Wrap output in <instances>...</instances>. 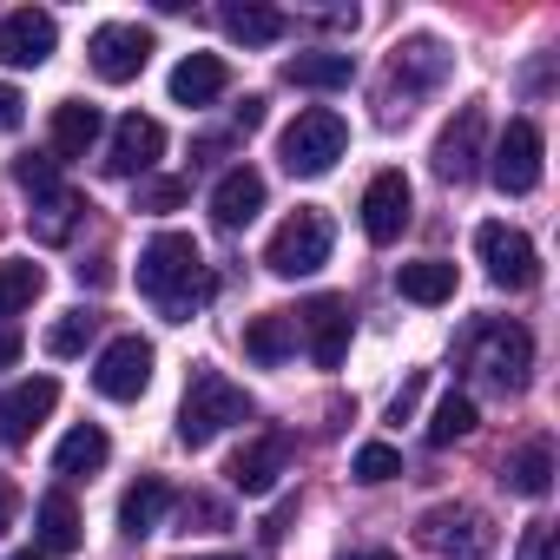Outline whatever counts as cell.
Listing matches in <instances>:
<instances>
[{
    "instance_id": "74e56055",
    "label": "cell",
    "mask_w": 560,
    "mask_h": 560,
    "mask_svg": "<svg viewBox=\"0 0 560 560\" xmlns=\"http://www.w3.org/2000/svg\"><path fill=\"white\" fill-rule=\"evenodd\" d=\"M139 205H145V211H172V205H185V185H178V178H159V185L139 191Z\"/></svg>"
},
{
    "instance_id": "b9f144b4",
    "label": "cell",
    "mask_w": 560,
    "mask_h": 560,
    "mask_svg": "<svg viewBox=\"0 0 560 560\" xmlns=\"http://www.w3.org/2000/svg\"><path fill=\"white\" fill-rule=\"evenodd\" d=\"M21 106H27V100H21L14 86H0V132H14V126H21Z\"/></svg>"
},
{
    "instance_id": "5b68a950",
    "label": "cell",
    "mask_w": 560,
    "mask_h": 560,
    "mask_svg": "<svg viewBox=\"0 0 560 560\" xmlns=\"http://www.w3.org/2000/svg\"><path fill=\"white\" fill-rule=\"evenodd\" d=\"M468 370L501 389V396H521L527 389V370H534V337L521 324H481L475 343H468Z\"/></svg>"
},
{
    "instance_id": "e0dca14e",
    "label": "cell",
    "mask_w": 560,
    "mask_h": 560,
    "mask_svg": "<svg viewBox=\"0 0 560 560\" xmlns=\"http://www.w3.org/2000/svg\"><path fill=\"white\" fill-rule=\"evenodd\" d=\"M284 455H291V442H284V435H264V442L237 448L224 475H231V488H237V494H250V501H257V494H270V488H277V475H284Z\"/></svg>"
},
{
    "instance_id": "7dc6e473",
    "label": "cell",
    "mask_w": 560,
    "mask_h": 560,
    "mask_svg": "<svg viewBox=\"0 0 560 560\" xmlns=\"http://www.w3.org/2000/svg\"><path fill=\"white\" fill-rule=\"evenodd\" d=\"M14 560H47V553H14Z\"/></svg>"
},
{
    "instance_id": "f6af8a7d",
    "label": "cell",
    "mask_w": 560,
    "mask_h": 560,
    "mask_svg": "<svg viewBox=\"0 0 560 560\" xmlns=\"http://www.w3.org/2000/svg\"><path fill=\"white\" fill-rule=\"evenodd\" d=\"M350 560H396L389 547H370V553H350Z\"/></svg>"
},
{
    "instance_id": "52a82bcc",
    "label": "cell",
    "mask_w": 560,
    "mask_h": 560,
    "mask_svg": "<svg viewBox=\"0 0 560 560\" xmlns=\"http://www.w3.org/2000/svg\"><path fill=\"white\" fill-rule=\"evenodd\" d=\"M86 60H93V73H100L106 86H126V80H139L145 60H152V27H139V21H106V27H93Z\"/></svg>"
},
{
    "instance_id": "f1b7e54d",
    "label": "cell",
    "mask_w": 560,
    "mask_h": 560,
    "mask_svg": "<svg viewBox=\"0 0 560 560\" xmlns=\"http://www.w3.org/2000/svg\"><path fill=\"white\" fill-rule=\"evenodd\" d=\"M106 455H113L106 429H100V422H80V429H67V442L54 448V468H60V475H93V468H106Z\"/></svg>"
},
{
    "instance_id": "8d00e7d4",
    "label": "cell",
    "mask_w": 560,
    "mask_h": 560,
    "mask_svg": "<svg viewBox=\"0 0 560 560\" xmlns=\"http://www.w3.org/2000/svg\"><path fill=\"white\" fill-rule=\"evenodd\" d=\"M514 560H553V521H527L521 534V553Z\"/></svg>"
},
{
    "instance_id": "3957f363",
    "label": "cell",
    "mask_w": 560,
    "mask_h": 560,
    "mask_svg": "<svg viewBox=\"0 0 560 560\" xmlns=\"http://www.w3.org/2000/svg\"><path fill=\"white\" fill-rule=\"evenodd\" d=\"M343 152H350V126H343V113H330V106H304V113L284 126V139H277V159H284L291 178H324Z\"/></svg>"
},
{
    "instance_id": "484cf974",
    "label": "cell",
    "mask_w": 560,
    "mask_h": 560,
    "mask_svg": "<svg viewBox=\"0 0 560 560\" xmlns=\"http://www.w3.org/2000/svg\"><path fill=\"white\" fill-rule=\"evenodd\" d=\"M501 481H508V494H527V501H540V494L553 488V448H547V442H527V448H514V455L501 462Z\"/></svg>"
},
{
    "instance_id": "d6986e66",
    "label": "cell",
    "mask_w": 560,
    "mask_h": 560,
    "mask_svg": "<svg viewBox=\"0 0 560 560\" xmlns=\"http://www.w3.org/2000/svg\"><path fill=\"white\" fill-rule=\"evenodd\" d=\"M106 132V113L86 100H60L54 106V159H86Z\"/></svg>"
},
{
    "instance_id": "836d02e7",
    "label": "cell",
    "mask_w": 560,
    "mask_h": 560,
    "mask_svg": "<svg viewBox=\"0 0 560 560\" xmlns=\"http://www.w3.org/2000/svg\"><path fill=\"white\" fill-rule=\"evenodd\" d=\"M93 324H100V317H86V311H67V317L47 330V357H60V363H67V357H80V350H86V337H93Z\"/></svg>"
},
{
    "instance_id": "603a6c76",
    "label": "cell",
    "mask_w": 560,
    "mask_h": 560,
    "mask_svg": "<svg viewBox=\"0 0 560 560\" xmlns=\"http://www.w3.org/2000/svg\"><path fill=\"white\" fill-rule=\"evenodd\" d=\"M244 357H250V363H264V370L291 363V357H298V330H291V317H284V311L250 317V324H244Z\"/></svg>"
},
{
    "instance_id": "f546056e",
    "label": "cell",
    "mask_w": 560,
    "mask_h": 560,
    "mask_svg": "<svg viewBox=\"0 0 560 560\" xmlns=\"http://www.w3.org/2000/svg\"><path fill=\"white\" fill-rule=\"evenodd\" d=\"M40 291H47V270H40V264H27V257L0 264V317H21Z\"/></svg>"
},
{
    "instance_id": "9c48e42d",
    "label": "cell",
    "mask_w": 560,
    "mask_h": 560,
    "mask_svg": "<svg viewBox=\"0 0 560 560\" xmlns=\"http://www.w3.org/2000/svg\"><path fill=\"white\" fill-rule=\"evenodd\" d=\"M152 343L145 337H113L106 350H100V363H93V389L106 396V402H139L145 389H152Z\"/></svg>"
},
{
    "instance_id": "44dd1931",
    "label": "cell",
    "mask_w": 560,
    "mask_h": 560,
    "mask_svg": "<svg viewBox=\"0 0 560 560\" xmlns=\"http://www.w3.org/2000/svg\"><path fill=\"white\" fill-rule=\"evenodd\" d=\"M80 211H86V198H80V191L47 185V191H34L27 224H34V237H40V244H67V237H73V224H80Z\"/></svg>"
},
{
    "instance_id": "6da1fadb",
    "label": "cell",
    "mask_w": 560,
    "mask_h": 560,
    "mask_svg": "<svg viewBox=\"0 0 560 560\" xmlns=\"http://www.w3.org/2000/svg\"><path fill=\"white\" fill-rule=\"evenodd\" d=\"M139 291L165 311V324H191V311L211 298V270L185 231H159L139 250Z\"/></svg>"
},
{
    "instance_id": "2e32d148",
    "label": "cell",
    "mask_w": 560,
    "mask_h": 560,
    "mask_svg": "<svg viewBox=\"0 0 560 560\" xmlns=\"http://www.w3.org/2000/svg\"><path fill=\"white\" fill-rule=\"evenodd\" d=\"M159 152H165V126H159V119H145V113H126V119L113 126L106 172H113V178H139V172H152V165H159Z\"/></svg>"
},
{
    "instance_id": "83f0119b",
    "label": "cell",
    "mask_w": 560,
    "mask_h": 560,
    "mask_svg": "<svg viewBox=\"0 0 560 560\" xmlns=\"http://www.w3.org/2000/svg\"><path fill=\"white\" fill-rule=\"evenodd\" d=\"M396 291H402L409 304H448V298H455V264H442V257H416V264L396 270Z\"/></svg>"
},
{
    "instance_id": "277c9868",
    "label": "cell",
    "mask_w": 560,
    "mask_h": 560,
    "mask_svg": "<svg viewBox=\"0 0 560 560\" xmlns=\"http://www.w3.org/2000/svg\"><path fill=\"white\" fill-rule=\"evenodd\" d=\"M330 244H337V224H330L317 205H298L284 224L270 231L264 264H270V277H317V270L330 264Z\"/></svg>"
},
{
    "instance_id": "bcb514c9",
    "label": "cell",
    "mask_w": 560,
    "mask_h": 560,
    "mask_svg": "<svg viewBox=\"0 0 560 560\" xmlns=\"http://www.w3.org/2000/svg\"><path fill=\"white\" fill-rule=\"evenodd\" d=\"M198 560H244V553H198Z\"/></svg>"
},
{
    "instance_id": "e575fe53",
    "label": "cell",
    "mask_w": 560,
    "mask_h": 560,
    "mask_svg": "<svg viewBox=\"0 0 560 560\" xmlns=\"http://www.w3.org/2000/svg\"><path fill=\"white\" fill-rule=\"evenodd\" d=\"M178 521H185V527L198 521V534H218V527H231V508H224V501H211V494H191V501L178 508Z\"/></svg>"
},
{
    "instance_id": "9a60e30c",
    "label": "cell",
    "mask_w": 560,
    "mask_h": 560,
    "mask_svg": "<svg viewBox=\"0 0 560 560\" xmlns=\"http://www.w3.org/2000/svg\"><path fill=\"white\" fill-rule=\"evenodd\" d=\"M291 330H304L317 370H337L343 350H350V330H357V324H350V304H343V298H311V304L291 317Z\"/></svg>"
},
{
    "instance_id": "4316f807",
    "label": "cell",
    "mask_w": 560,
    "mask_h": 560,
    "mask_svg": "<svg viewBox=\"0 0 560 560\" xmlns=\"http://www.w3.org/2000/svg\"><path fill=\"white\" fill-rule=\"evenodd\" d=\"M34 527H40V553H47V560L73 553V547H80V508H73V494H47V501L34 508Z\"/></svg>"
},
{
    "instance_id": "8fae6325",
    "label": "cell",
    "mask_w": 560,
    "mask_h": 560,
    "mask_svg": "<svg viewBox=\"0 0 560 560\" xmlns=\"http://www.w3.org/2000/svg\"><path fill=\"white\" fill-rule=\"evenodd\" d=\"M54 47H60V21L47 8H14L8 21H0V67H14V73L47 67Z\"/></svg>"
},
{
    "instance_id": "7bdbcfd3",
    "label": "cell",
    "mask_w": 560,
    "mask_h": 560,
    "mask_svg": "<svg viewBox=\"0 0 560 560\" xmlns=\"http://www.w3.org/2000/svg\"><path fill=\"white\" fill-rule=\"evenodd\" d=\"M257 126H264V100H257V93H250V100H244V106H237V132H257Z\"/></svg>"
},
{
    "instance_id": "cb8c5ba5",
    "label": "cell",
    "mask_w": 560,
    "mask_h": 560,
    "mask_svg": "<svg viewBox=\"0 0 560 560\" xmlns=\"http://www.w3.org/2000/svg\"><path fill=\"white\" fill-rule=\"evenodd\" d=\"M224 34L231 40H244V47H270V40H284V14H277V8H264V0H224Z\"/></svg>"
},
{
    "instance_id": "8992f818",
    "label": "cell",
    "mask_w": 560,
    "mask_h": 560,
    "mask_svg": "<svg viewBox=\"0 0 560 560\" xmlns=\"http://www.w3.org/2000/svg\"><path fill=\"white\" fill-rule=\"evenodd\" d=\"M475 250H481V264H488V284H501V291H534V277H540V250H534V237H527V231H514V224L488 218V224L475 231Z\"/></svg>"
},
{
    "instance_id": "30bf717a",
    "label": "cell",
    "mask_w": 560,
    "mask_h": 560,
    "mask_svg": "<svg viewBox=\"0 0 560 560\" xmlns=\"http://www.w3.org/2000/svg\"><path fill=\"white\" fill-rule=\"evenodd\" d=\"M416 540H422L429 553L481 560V553L494 547V527H488V514H475V508H429V514L416 521Z\"/></svg>"
},
{
    "instance_id": "ab89813d",
    "label": "cell",
    "mask_w": 560,
    "mask_h": 560,
    "mask_svg": "<svg viewBox=\"0 0 560 560\" xmlns=\"http://www.w3.org/2000/svg\"><path fill=\"white\" fill-rule=\"evenodd\" d=\"M291 521H298V501H284V508H277V514L264 521V540L277 547V540H284V534H291Z\"/></svg>"
},
{
    "instance_id": "1f68e13d",
    "label": "cell",
    "mask_w": 560,
    "mask_h": 560,
    "mask_svg": "<svg viewBox=\"0 0 560 560\" xmlns=\"http://www.w3.org/2000/svg\"><path fill=\"white\" fill-rule=\"evenodd\" d=\"M475 396H442L435 402V416H429V448H448V442H462V435H475Z\"/></svg>"
},
{
    "instance_id": "7a4b0ae2",
    "label": "cell",
    "mask_w": 560,
    "mask_h": 560,
    "mask_svg": "<svg viewBox=\"0 0 560 560\" xmlns=\"http://www.w3.org/2000/svg\"><path fill=\"white\" fill-rule=\"evenodd\" d=\"M250 409H257V402H250L224 370L198 363L191 383H185V402H178V442H185V448H211L224 429L250 422Z\"/></svg>"
},
{
    "instance_id": "ba28073f",
    "label": "cell",
    "mask_w": 560,
    "mask_h": 560,
    "mask_svg": "<svg viewBox=\"0 0 560 560\" xmlns=\"http://www.w3.org/2000/svg\"><path fill=\"white\" fill-rule=\"evenodd\" d=\"M540 152H547V139H540V126L534 119H508V132L494 139V165H488V178L508 191V198H527L534 185H540Z\"/></svg>"
},
{
    "instance_id": "f35d334b",
    "label": "cell",
    "mask_w": 560,
    "mask_h": 560,
    "mask_svg": "<svg viewBox=\"0 0 560 560\" xmlns=\"http://www.w3.org/2000/svg\"><path fill=\"white\" fill-rule=\"evenodd\" d=\"M422 383H429V376L416 370V376H409V383L396 389V402H389V422H409V416H416V396H422Z\"/></svg>"
},
{
    "instance_id": "4fadbf2b",
    "label": "cell",
    "mask_w": 560,
    "mask_h": 560,
    "mask_svg": "<svg viewBox=\"0 0 560 560\" xmlns=\"http://www.w3.org/2000/svg\"><path fill=\"white\" fill-rule=\"evenodd\" d=\"M481 139H488V113H481V106H462V113L442 126V139H435V172H442L448 185H468V178L481 172Z\"/></svg>"
},
{
    "instance_id": "ffe728a7",
    "label": "cell",
    "mask_w": 560,
    "mask_h": 560,
    "mask_svg": "<svg viewBox=\"0 0 560 560\" xmlns=\"http://www.w3.org/2000/svg\"><path fill=\"white\" fill-rule=\"evenodd\" d=\"M224 86H231V67H224L218 54H185V60L172 67V100H178V106H211Z\"/></svg>"
},
{
    "instance_id": "d590c367",
    "label": "cell",
    "mask_w": 560,
    "mask_h": 560,
    "mask_svg": "<svg viewBox=\"0 0 560 560\" xmlns=\"http://www.w3.org/2000/svg\"><path fill=\"white\" fill-rule=\"evenodd\" d=\"M14 178H21L27 191H47V185H60V159H21Z\"/></svg>"
},
{
    "instance_id": "d6a6232c",
    "label": "cell",
    "mask_w": 560,
    "mask_h": 560,
    "mask_svg": "<svg viewBox=\"0 0 560 560\" xmlns=\"http://www.w3.org/2000/svg\"><path fill=\"white\" fill-rule=\"evenodd\" d=\"M350 475H357L363 488H383V481H396V475H402V455H396L389 442H363V448H357V462H350Z\"/></svg>"
},
{
    "instance_id": "60d3db41",
    "label": "cell",
    "mask_w": 560,
    "mask_h": 560,
    "mask_svg": "<svg viewBox=\"0 0 560 560\" xmlns=\"http://www.w3.org/2000/svg\"><path fill=\"white\" fill-rule=\"evenodd\" d=\"M14 514H21V488H14L8 475H0V534L14 527Z\"/></svg>"
},
{
    "instance_id": "7c38bea8",
    "label": "cell",
    "mask_w": 560,
    "mask_h": 560,
    "mask_svg": "<svg viewBox=\"0 0 560 560\" xmlns=\"http://www.w3.org/2000/svg\"><path fill=\"white\" fill-rule=\"evenodd\" d=\"M54 409H60V383H54V376H27V383H14L8 396H0V442H8V448H27L34 429H40Z\"/></svg>"
},
{
    "instance_id": "ee69618b",
    "label": "cell",
    "mask_w": 560,
    "mask_h": 560,
    "mask_svg": "<svg viewBox=\"0 0 560 560\" xmlns=\"http://www.w3.org/2000/svg\"><path fill=\"white\" fill-rule=\"evenodd\" d=\"M21 350H27V343H21V330H0V370L21 363Z\"/></svg>"
},
{
    "instance_id": "4dcf8cb0",
    "label": "cell",
    "mask_w": 560,
    "mask_h": 560,
    "mask_svg": "<svg viewBox=\"0 0 560 560\" xmlns=\"http://www.w3.org/2000/svg\"><path fill=\"white\" fill-rule=\"evenodd\" d=\"M416 80V86H435L442 73H448V47L442 40H429V34H416V40H402L396 47V80Z\"/></svg>"
},
{
    "instance_id": "ac0fdd59",
    "label": "cell",
    "mask_w": 560,
    "mask_h": 560,
    "mask_svg": "<svg viewBox=\"0 0 560 560\" xmlns=\"http://www.w3.org/2000/svg\"><path fill=\"white\" fill-rule=\"evenodd\" d=\"M257 211H264V172L231 165V172L211 185V218H218L224 231H237V224H250Z\"/></svg>"
},
{
    "instance_id": "5bb4252c",
    "label": "cell",
    "mask_w": 560,
    "mask_h": 560,
    "mask_svg": "<svg viewBox=\"0 0 560 560\" xmlns=\"http://www.w3.org/2000/svg\"><path fill=\"white\" fill-rule=\"evenodd\" d=\"M409 205H416L409 178H402V172H376V178L363 185V237H370V244H396V237L409 231Z\"/></svg>"
},
{
    "instance_id": "d4e9b609",
    "label": "cell",
    "mask_w": 560,
    "mask_h": 560,
    "mask_svg": "<svg viewBox=\"0 0 560 560\" xmlns=\"http://www.w3.org/2000/svg\"><path fill=\"white\" fill-rule=\"evenodd\" d=\"M284 80L291 86H311V93H337L357 80V60L350 54H291L284 60Z\"/></svg>"
},
{
    "instance_id": "7402d4cb",
    "label": "cell",
    "mask_w": 560,
    "mask_h": 560,
    "mask_svg": "<svg viewBox=\"0 0 560 560\" xmlns=\"http://www.w3.org/2000/svg\"><path fill=\"white\" fill-rule=\"evenodd\" d=\"M165 508H172V481H165V475H139V481L119 494V527L139 540V534H152V527L165 521Z\"/></svg>"
}]
</instances>
